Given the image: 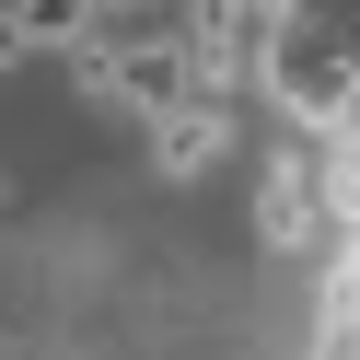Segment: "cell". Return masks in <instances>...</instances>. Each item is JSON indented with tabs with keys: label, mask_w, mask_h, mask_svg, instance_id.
Here are the masks:
<instances>
[{
	"label": "cell",
	"mask_w": 360,
	"mask_h": 360,
	"mask_svg": "<svg viewBox=\"0 0 360 360\" xmlns=\"http://www.w3.org/2000/svg\"><path fill=\"white\" fill-rule=\"evenodd\" d=\"M256 244L267 256H337V221H326V163L302 151H279V163L256 174Z\"/></svg>",
	"instance_id": "cell-1"
},
{
	"label": "cell",
	"mask_w": 360,
	"mask_h": 360,
	"mask_svg": "<svg viewBox=\"0 0 360 360\" xmlns=\"http://www.w3.org/2000/svg\"><path fill=\"white\" fill-rule=\"evenodd\" d=\"M151 163L163 174H210L221 151H233V94H174V105H151Z\"/></svg>",
	"instance_id": "cell-2"
},
{
	"label": "cell",
	"mask_w": 360,
	"mask_h": 360,
	"mask_svg": "<svg viewBox=\"0 0 360 360\" xmlns=\"http://www.w3.org/2000/svg\"><path fill=\"white\" fill-rule=\"evenodd\" d=\"M279 12H290V24H302V35H314V47H326V58H337V70H349V82H360V0H279Z\"/></svg>",
	"instance_id": "cell-3"
}]
</instances>
